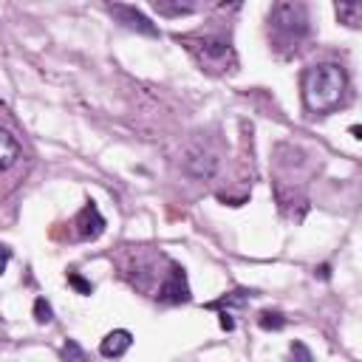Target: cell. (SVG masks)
<instances>
[{
    "label": "cell",
    "mask_w": 362,
    "mask_h": 362,
    "mask_svg": "<svg viewBox=\"0 0 362 362\" xmlns=\"http://www.w3.org/2000/svg\"><path fill=\"white\" fill-rule=\"evenodd\" d=\"M257 325H260L263 331H280V328L286 325V317H283L280 311H260Z\"/></svg>",
    "instance_id": "13"
},
{
    "label": "cell",
    "mask_w": 362,
    "mask_h": 362,
    "mask_svg": "<svg viewBox=\"0 0 362 362\" xmlns=\"http://www.w3.org/2000/svg\"><path fill=\"white\" fill-rule=\"evenodd\" d=\"M269 23L283 37H303L308 31V8L303 3H274L269 11Z\"/></svg>",
    "instance_id": "2"
},
{
    "label": "cell",
    "mask_w": 362,
    "mask_h": 362,
    "mask_svg": "<svg viewBox=\"0 0 362 362\" xmlns=\"http://www.w3.org/2000/svg\"><path fill=\"white\" fill-rule=\"evenodd\" d=\"M291 362H314L305 342H291Z\"/></svg>",
    "instance_id": "15"
},
{
    "label": "cell",
    "mask_w": 362,
    "mask_h": 362,
    "mask_svg": "<svg viewBox=\"0 0 362 362\" xmlns=\"http://www.w3.org/2000/svg\"><path fill=\"white\" fill-rule=\"evenodd\" d=\"M34 320H37L40 325H48V322L54 320V308H51V303H48L45 297H37V300H34Z\"/></svg>",
    "instance_id": "14"
},
{
    "label": "cell",
    "mask_w": 362,
    "mask_h": 362,
    "mask_svg": "<svg viewBox=\"0 0 362 362\" xmlns=\"http://www.w3.org/2000/svg\"><path fill=\"white\" fill-rule=\"evenodd\" d=\"M107 11H110L113 17H119V23H122L124 28L139 31V34H144V37H158V28H156V25L150 23V17H147V14H141L136 6L113 3V6H107Z\"/></svg>",
    "instance_id": "3"
},
{
    "label": "cell",
    "mask_w": 362,
    "mask_h": 362,
    "mask_svg": "<svg viewBox=\"0 0 362 362\" xmlns=\"http://www.w3.org/2000/svg\"><path fill=\"white\" fill-rule=\"evenodd\" d=\"M337 20L351 25V28H359V23H362V3H337Z\"/></svg>",
    "instance_id": "10"
},
{
    "label": "cell",
    "mask_w": 362,
    "mask_h": 362,
    "mask_svg": "<svg viewBox=\"0 0 362 362\" xmlns=\"http://www.w3.org/2000/svg\"><path fill=\"white\" fill-rule=\"evenodd\" d=\"M130 345H133V334L124 331V328H116V331H110V334L99 342V354L107 356V359H116V356L127 354Z\"/></svg>",
    "instance_id": "8"
},
{
    "label": "cell",
    "mask_w": 362,
    "mask_h": 362,
    "mask_svg": "<svg viewBox=\"0 0 362 362\" xmlns=\"http://www.w3.org/2000/svg\"><path fill=\"white\" fill-rule=\"evenodd\" d=\"M328 274H331V269H328V266H320V277L328 280Z\"/></svg>",
    "instance_id": "18"
},
{
    "label": "cell",
    "mask_w": 362,
    "mask_h": 362,
    "mask_svg": "<svg viewBox=\"0 0 362 362\" xmlns=\"http://www.w3.org/2000/svg\"><path fill=\"white\" fill-rule=\"evenodd\" d=\"M17 158H20V144H17V139H14L8 130L0 127V170H8Z\"/></svg>",
    "instance_id": "9"
},
{
    "label": "cell",
    "mask_w": 362,
    "mask_h": 362,
    "mask_svg": "<svg viewBox=\"0 0 362 362\" xmlns=\"http://www.w3.org/2000/svg\"><path fill=\"white\" fill-rule=\"evenodd\" d=\"M153 8L158 14H164V17H181V14H192L195 11V6H189V3H156Z\"/></svg>",
    "instance_id": "12"
},
{
    "label": "cell",
    "mask_w": 362,
    "mask_h": 362,
    "mask_svg": "<svg viewBox=\"0 0 362 362\" xmlns=\"http://www.w3.org/2000/svg\"><path fill=\"white\" fill-rule=\"evenodd\" d=\"M76 232H79V238H85V240H93V238H99V235L105 232V218H102V212L96 209L93 201H88V204L79 209V215H76Z\"/></svg>",
    "instance_id": "6"
},
{
    "label": "cell",
    "mask_w": 362,
    "mask_h": 362,
    "mask_svg": "<svg viewBox=\"0 0 362 362\" xmlns=\"http://www.w3.org/2000/svg\"><path fill=\"white\" fill-rule=\"evenodd\" d=\"M8 257H11V252L6 249V246H0V274L6 272V266H8Z\"/></svg>",
    "instance_id": "17"
},
{
    "label": "cell",
    "mask_w": 362,
    "mask_h": 362,
    "mask_svg": "<svg viewBox=\"0 0 362 362\" xmlns=\"http://www.w3.org/2000/svg\"><path fill=\"white\" fill-rule=\"evenodd\" d=\"M59 359H62V362H88V354L79 348L76 339H65V345H62V351H59Z\"/></svg>",
    "instance_id": "11"
},
{
    "label": "cell",
    "mask_w": 362,
    "mask_h": 362,
    "mask_svg": "<svg viewBox=\"0 0 362 362\" xmlns=\"http://www.w3.org/2000/svg\"><path fill=\"white\" fill-rule=\"evenodd\" d=\"M345 85H348V76L337 62H320V65H311L303 76V99L308 110L328 113L342 102Z\"/></svg>",
    "instance_id": "1"
},
{
    "label": "cell",
    "mask_w": 362,
    "mask_h": 362,
    "mask_svg": "<svg viewBox=\"0 0 362 362\" xmlns=\"http://www.w3.org/2000/svg\"><path fill=\"white\" fill-rule=\"evenodd\" d=\"M161 303H187L189 300V286H187V274L181 266H173L167 280L158 286V294H156Z\"/></svg>",
    "instance_id": "5"
},
{
    "label": "cell",
    "mask_w": 362,
    "mask_h": 362,
    "mask_svg": "<svg viewBox=\"0 0 362 362\" xmlns=\"http://www.w3.org/2000/svg\"><path fill=\"white\" fill-rule=\"evenodd\" d=\"M68 283H71V286H74L79 294H93V286H90L85 277H79L76 272H68Z\"/></svg>",
    "instance_id": "16"
},
{
    "label": "cell",
    "mask_w": 362,
    "mask_h": 362,
    "mask_svg": "<svg viewBox=\"0 0 362 362\" xmlns=\"http://www.w3.org/2000/svg\"><path fill=\"white\" fill-rule=\"evenodd\" d=\"M359 133H362V130H359V124H351V136H354V139H359Z\"/></svg>",
    "instance_id": "19"
},
{
    "label": "cell",
    "mask_w": 362,
    "mask_h": 362,
    "mask_svg": "<svg viewBox=\"0 0 362 362\" xmlns=\"http://www.w3.org/2000/svg\"><path fill=\"white\" fill-rule=\"evenodd\" d=\"M215 167H218L215 153H209V150H204V147H192V150L187 153V158H184V170H187L192 178H209V175L215 173Z\"/></svg>",
    "instance_id": "7"
},
{
    "label": "cell",
    "mask_w": 362,
    "mask_h": 362,
    "mask_svg": "<svg viewBox=\"0 0 362 362\" xmlns=\"http://www.w3.org/2000/svg\"><path fill=\"white\" fill-rule=\"evenodd\" d=\"M198 57H201V62H206L209 68H218V71H223L226 68V62H232V45H229V40H221V37H204V40H198Z\"/></svg>",
    "instance_id": "4"
}]
</instances>
